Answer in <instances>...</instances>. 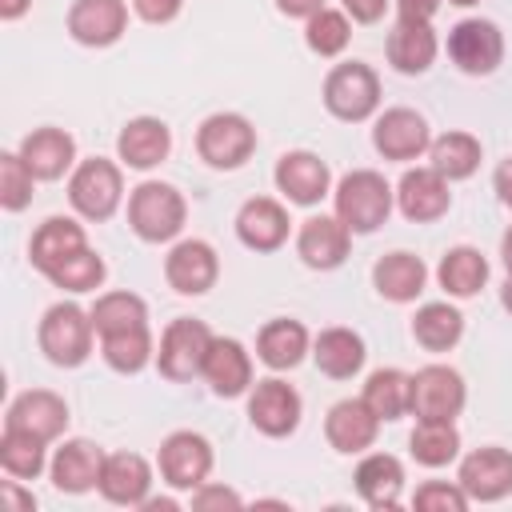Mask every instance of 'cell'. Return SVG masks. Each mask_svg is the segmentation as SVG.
Returning <instances> with one entry per match:
<instances>
[{
    "instance_id": "6da1fadb",
    "label": "cell",
    "mask_w": 512,
    "mask_h": 512,
    "mask_svg": "<svg viewBox=\"0 0 512 512\" xmlns=\"http://www.w3.org/2000/svg\"><path fill=\"white\" fill-rule=\"evenodd\" d=\"M392 188H388V180L380 176V172H372V168H356V172H348L340 184H336V192H332V200H336V216L348 224V232H356V236H368V232H376L384 220H388V212H392Z\"/></svg>"
},
{
    "instance_id": "7a4b0ae2",
    "label": "cell",
    "mask_w": 512,
    "mask_h": 512,
    "mask_svg": "<svg viewBox=\"0 0 512 512\" xmlns=\"http://www.w3.org/2000/svg\"><path fill=\"white\" fill-rule=\"evenodd\" d=\"M184 216H188L184 196L172 184H164V180H144L128 196V224L148 244H164V240L180 236Z\"/></svg>"
},
{
    "instance_id": "3957f363",
    "label": "cell",
    "mask_w": 512,
    "mask_h": 512,
    "mask_svg": "<svg viewBox=\"0 0 512 512\" xmlns=\"http://www.w3.org/2000/svg\"><path fill=\"white\" fill-rule=\"evenodd\" d=\"M92 312H84L80 304H52L40 320V352L56 364V368H80L92 356Z\"/></svg>"
},
{
    "instance_id": "277c9868",
    "label": "cell",
    "mask_w": 512,
    "mask_h": 512,
    "mask_svg": "<svg viewBox=\"0 0 512 512\" xmlns=\"http://www.w3.org/2000/svg\"><path fill=\"white\" fill-rule=\"evenodd\" d=\"M324 108L336 116V120H348V124H360L368 120L376 108H380V76L360 64V60H348V64H336L328 76H324Z\"/></svg>"
},
{
    "instance_id": "5b68a950",
    "label": "cell",
    "mask_w": 512,
    "mask_h": 512,
    "mask_svg": "<svg viewBox=\"0 0 512 512\" xmlns=\"http://www.w3.org/2000/svg\"><path fill=\"white\" fill-rule=\"evenodd\" d=\"M212 340H216V336L208 332L204 320L176 316V320L164 328V336H160V352H156V368H160V376H164V380H176V384L200 376Z\"/></svg>"
},
{
    "instance_id": "8992f818",
    "label": "cell",
    "mask_w": 512,
    "mask_h": 512,
    "mask_svg": "<svg viewBox=\"0 0 512 512\" xmlns=\"http://www.w3.org/2000/svg\"><path fill=\"white\" fill-rule=\"evenodd\" d=\"M68 200L84 220H108L124 200V180L112 160H80L68 176Z\"/></svg>"
},
{
    "instance_id": "52a82bcc",
    "label": "cell",
    "mask_w": 512,
    "mask_h": 512,
    "mask_svg": "<svg viewBox=\"0 0 512 512\" xmlns=\"http://www.w3.org/2000/svg\"><path fill=\"white\" fill-rule=\"evenodd\" d=\"M196 152L208 168H240L256 152V128L240 112H212L196 128Z\"/></svg>"
},
{
    "instance_id": "ba28073f",
    "label": "cell",
    "mask_w": 512,
    "mask_h": 512,
    "mask_svg": "<svg viewBox=\"0 0 512 512\" xmlns=\"http://www.w3.org/2000/svg\"><path fill=\"white\" fill-rule=\"evenodd\" d=\"M464 400H468L464 380L448 364H424L412 376V404H408V412L416 420H456Z\"/></svg>"
},
{
    "instance_id": "9c48e42d",
    "label": "cell",
    "mask_w": 512,
    "mask_h": 512,
    "mask_svg": "<svg viewBox=\"0 0 512 512\" xmlns=\"http://www.w3.org/2000/svg\"><path fill=\"white\" fill-rule=\"evenodd\" d=\"M156 464H160V476H164L168 488L192 492L212 472V444L200 432H188V428L184 432H172V436H164Z\"/></svg>"
},
{
    "instance_id": "30bf717a",
    "label": "cell",
    "mask_w": 512,
    "mask_h": 512,
    "mask_svg": "<svg viewBox=\"0 0 512 512\" xmlns=\"http://www.w3.org/2000/svg\"><path fill=\"white\" fill-rule=\"evenodd\" d=\"M448 56L468 76H488L504 60V32L492 20H460L448 32Z\"/></svg>"
},
{
    "instance_id": "8fae6325",
    "label": "cell",
    "mask_w": 512,
    "mask_h": 512,
    "mask_svg": "<svg viewBox=\"0 0 512 512\" xmlns=\"http://www.w3.org/2000/svg\"><path fill=\"white\" fill-rule=\"evenodd\" d=\"M248 420L256 432L264 436H292L296 424H300V392L276 376L268 380H256L248 388Z\"/></svg>"
},
{
    "instance_id": "7c38bea8",
    "label": "cell",
    "mask_w": 512,
    "mask_h": 512,
    "mask_svg": "<svg viewBox=\"0 0 512 512\" xmlns=\"http://www.w3.org/2000/svg\"><path fill=\"white\" fill-rule=\"evenodd\" d=\"M456 484L468 492V500H480V504L504 500L512 492V452L508 448H496V444L468 452L460 460Z\"/></svg>"
},
{
    "instance_id": "4fadbf2b",
    "label": "cell",
    "mask_w": 512,
    "mask_h": 512,
    "mask_svg": "<svg viewBox=\"0 0 512 512\" xmlns=\"http://www.w3.org/2000/svg\"><path fill=\"white\" fill-rule=\"evenodd\" d=\"M164 276L180 296H204L220 276L216 248L208 240H180L164 256Z\"/></svg>"
},
{
    "instance_id": "5bb4252c",
    "label": "cell",
    "mask_w": 512,
    "mask_h": 512,
    "mask_svg": "<svg viewBox=\"0 0 512 512\" xmlns=\"http://www.w3.org/2000/svg\"><path fill=\"white\" fill-rule=\"evenodd\" d=\"M372 144L384 160H416L428 152L432 136H428V120L412 108H388L376 128H372Z\"/></svg>"
},
{
    "instance_id": "9a60e30c",
    "label": "cell",
    "mask_w": 512,
    "mask_h": 512,
    "mask_svg": "<svg viewBox=\"0 0 512 512\" xmlns=\"http://www.w3.org/2000/svg\"><path fill=\"white\" fill-rule=\"evenodd\" d=\"M328 184H332V172H328V164H324L316 152L296 148V152H284V156L276 160V188H280L292 204H300V208L320 204V200L328 196Z\"/></svg>"
},
{
    "instance_id": "2e32d148",
    "label": "cell",
    "mask_w": 512,
    "mask_h": 512,
    "mask_svg": "<svg viewBox=\"0 0 512 512\" xmlns=\"http://www.w3.org/2000/svg\"><path fill=\"white\" fill-rule=\"evenodd\" d=\"M396 204L412 224H432L448 212L452 192H448V180L432 164L428 168H408L396 184Z\"/></svg>"
},
{
    "instance_id": "e0dca14e",
    "label": "cell",
    "mask_w": 512,
    "mask_h": 512,
    "mask_svg": "<svg viewBox=\"0 0 512 512\" xmlns=\"http://www.w3.org/2000/svg\"><path fill=\"white\" fill-rule=\"evenodd\" d=\"M128 8L124 0H76L68 8V32L84 48H108L124 36Z\"/></svg>"
},
{
    "instance_id": "ac0fdd59",
    "label": "cell",
    "mask_w": 512,
    "mask_h": 512,
    "mask_svg": "<svg viewBox=\"0 0 512 512\" xmlns=\"http://www.w3.org/2000/svg\"><path fill=\"white\" fill-rule=\"evenodd\" d=\"M348 244H352V232L340 216H308L296 232V256L320 272L340 268L348 256Z\"/></svg>"
},
{
    "instance_id": "d6986e66",
    "label": "cell",
    "mask_w": 512,
    "mask_h": 512,
    "mask_svg": "<svg viewBox=\"0 0 512 512\" xmlns=\"http://www.w3.org/2000/svg\"><path fill=\"white\" fill-rule=\"evenodd\" d=\"M96 488H100V496L108 504L144 508V500L152 492V468L136 452H112V456H104V472H100Z\"/></svg>"
},
{
    "instance_id": "ffe728a7",
    "label": "cell",
    "mask_w": 512,
    "mask_h": 512,
    "mask_svg": "<svg viewBox=\"0 0 512 512\" xmlns=\"http://www.w3.org/2000/svg\"><path fill=\"white\" fill-rule=\"evenodd\" d=\"M288 224L292 220H288L284 204L272 196H252L236 212V236L252 252H276L288 240Z\"/></svg>"
},
{
    "instance_id": "44dd1931",
    "label": "cell",
    "mask_w": 512,
    "mask_h": 512,
    "mask_svg": "<svg viewBox=\"0 0 512 512\" xmlns=\"http://www.w3.org/2000/svg\"><path fill=\"white\" fill-rule=\"evenodd\" d=\"M200 376H204L208 388H212L216 396H224V400L244 396V392L252 388V356H248V348H244L240 340L216 336L212 348H208V356H204V372H200Z\"/></svg>"
},
{
    "instance_id": "7402d4cb",
    "label": "cell",
    "mask_w": 512,
    "mask_h": 512,
    "mask_svg": "<svg viewBox=\"0 0 512 512\" xmlns=\"http://www.w3.org/2000/svg\"><path fill=\"white\" fill-rule=\"evenodd\" d=\"M4 428H20V432H32V436H40V440H56V436L68 428V404H64L56 392H48V388L20 392V396L8 404Z\"/></svg>"
},
{
    "instance_id": "603a6c76",
    "label": "cell",
    "mask_w": 512,
    "mask_h": 512,
    "mask_svg": "<svg viewBox=\"0 0 512 512\" xmlns=\"http://www.w3.org/2000/svg\"><path fill=\"white\" fill-rule=\"evenodd\" d=\"M376 432H380V416L364 404V400H340L328 408L324 416V436L336 452L344 456H356V452H368L376 444Z\"/></svg>"
},
{
    "instance_id": "cb8c5ba5",
    "label": "cell",
    "mask_w": 512,
    "mask_h": 512,
    "mask_svg": "<svg viewBox=\"0 0 512 512\" xmlns=\"http://www.w3.org/2000/svg\"><path fill=\"white\" fill-rule=\"evenodd\" d=\"M48 472H52V484L68 496L92 492L100 484V472H104V452L92 440H64L56 448Z\"/></svg>"
},
{
    "instance_id": "d4e9b609",
    "label": "cell",
    "mask_w": 512,
    "mask_h": 512,
    "mask_svg": "<svg viewBox=\"0 0 512 512\" xmlns=\"http://www.w3.org/2000/svg\"><path fill=\"white\" fill-rule=\"evenodd\" d=\"M116 152H120V160H124L128 168L148 172V168H156V164L172 152V132H168V124L156 120V116H136V120H128V124L120 128Z\"/></svg>"
},
{
    "instance_id": "484cf974",
    "label": "cell",
    "mask_w": 512,
    "mask_h": 512,
    "mask_svg": "<svg viewBox=\"0 0 512 512\" xmlns=\"http://www.w3.org/2000/svg\"><path fill=\"white\" fill-rule=\"evenodd\" d=\"M80 248H88V236L76 220L68 216H48L36 232H32V244H28V260L36 272L52 276L68 256H76Z\"/></svg>"
},
{
    "instance_id": "4316f807",
    "label": "cell",
    "mask_w": 512,
    "mask_h": 512,
    "mask_svg": "<svg viewBox=\"0 0 512 512\" xmlns=\"http://www.w3.org/2000/svg\"><path fill=\"white\" fill-rule=\"evenodd\" d=\"M436 48H440V44H436V32H432V24H424V20H396L392 32H388V44H384L388 64H392L396 72H404V76L428 72L432 60H436Z\"/></svg>"
},
{
    "instance_id": "83f0119b",
    "label": "cell",
    "mask_w": 512,
    "mask_h": 512,
    "mask_svg": "<svg viewBox=\"0 0 512 512\" xmlns=\"http://www.w3.org/2000/svg\"><path fill=\"white\" fill-rule=\"evenodd\" d=\"M356 492L368 508H396L404 492V464L392 452H368L356 464Z\"/></svg>"
},
{
    "instance_id": "f1b7e54d",
    "label": "cell",
    "mask_w": 512,
    "mask_h": 512,
    "mask_svg": "<svg viewBox=\"0 0 512 512\" xmlns=\"http://www.w3.org/2000/svg\"><path fill=\"white\" fill-rule=\"evenodd\" d=\"M20 156L36 180H60L76 160V140L64 128H36L20 140Z\"/></svg>"
},
{
    "instance_id": "f546056e",
    "label": "cell",
    "mask_w": 512,
    "mask_h": 512,
    "mask_svg": "<svg viewBox=\"0 0 512 512\" xmlns=\"http://www.w3.org/2000/svg\"><path fill=\"white\" fill-rule=\"evenodd\" d=\"M372 284H376V292H380L384 300H392V304H408V300H416V296L424 292V284H428V268H424V260L412 256V252H388V256L376 260V268H372Z\"/></svg>"
},
{
    "instance_id": "4dcf8cb0",
    "label": "cell",
    "mask_w": 512,
    "mask_h": 512,
    "mask_svg": "<svg viewBox=\"0 0 512 512\" xmlns=\"http://www.w3.org/2000/svg\"><path fill=\"white\" fill-rule=\"evenodd\" d=\"M364 340L352 328H324L312 340V360L328 380H352L364 368Z\"/></svg>"
},
{
    "instance_id": "1f68e13d",
    "label": "cell",
    "mask_w": 512,
    "mask_h": 512,
    "mask_svg": "<svg viewBox=\"0 0 512 512\" xmlns=\"http://www.w3.org/2000/svg\"><path fill=\"white\" fill-rule=\"evenodd\" d=\"M256 356L272 372L296 368L308 356V328L300 320H268L260 328V336H256Z\"/></svg>"
},
{
    "instance_id": "d6a6232c",
    "label": "cell",
    "mask_w": 512,
    "mask_h": 512,
    "mask_svg": "<svg viewBox=\"0 0 512 512\" xmlns=\"http://www.w3.org/2000/svg\"><path fill=\"white\" fill-rule=\"evenodd\" d=\"M412 336H416V344L428 348V352H448V348H456L460 336H464V316H460L452 304H444V300L420 304L416 316H412Z\"/></svg>"
},
{
    "instance_id": "836d02e7",
    "label": "cell",
    "mask_w": 512,
    "mask_h": 512,
    "mask_svg": "<svg viewBox=\"0 0 512 512\" xmlns=\"http://www.w3.org/2000/svg\"><path fill=\"white\" fill-rule=\"evenodd\" d=\"M436 280H440V288H444L448 296L468 300V296H476V292L484 288V280H488V260H484L476 248H468V244L448 248L444 260H440V268H436Z\"/></svg>"
},
{
    "instance_id": "e575fe53",
    "label": "cell",
    "mask_w": 512,
    "mask_h": 512,
    "mask_svg": "<svg viewBox=\"0 0 512 512\" xmlns=\"http://www.w3.org/2000/svg\"><path fill=\"white\" fill-rule=\"evenodd\" d=\"M360 400L380 416V424L384 420H400L408 412V404H412V376L400 372V368H376L364 380Z\"/></svg>"
},
{
    "instance_id": "d590c367",
    "label": "cell",
    "mask_w": 512,
    "mask_h": 512,
    "mask_svg": "<svg viewBox=\"0 0 512 512\" xmlns=\"http://www.w3.org/2000/svg\"><path fill=\"white\" fill-rule=\"evenodd\" d=\"M408 452L424 468H444L460 456V432L452 420H416L408 436Z\"/></svg>"
},
{
    "instance_id": "8d00e7d4",
    "label": "cell",
    "mask_w": 512,
    "mask_h": 512,
    "mask_svg": "<svg viewBox=\"0 0 512 512\" xmlns=\"http://www.w3.org/2000/svg\"><path fill=\"white\" fill-rule=\"evenodd\" d=\"M428 160L432 168L452 184V180H468L480 168V140L468 132H444L428 144Z\"/></svg>"
},
{
    "instance_id": "74e56055",
    "label": "cell",
    "mask_w": 512,
    "mask_h": 512,
    "mask_svg": "<svg viewBox=\"0 0 512 512\" xmlns=\"http://www.w3.org/2000/svg\"><path fill=\"white\" fill-rule=\"evenodd\" d=\"M92 328H96V336H116V332L148 328V304L136 292H104L92 304Z\"/></svg>"
},
{
    "instance_id": "f35d334b",
    "label": "cell",
    "mask_w": 512,
    "mask_h": 512,
    "mask_svg": "<svg viewBox=\"0 0 512 512\" xmlns=\"http://www.w3.org/2000/svg\"><path fill=\"white\" fill-rule=\"evenodd\" d=\"M44 444H48V440H40V436H32V432L4 428V436H0V468H4L8 476H16V480H36V476L44 472V464H48Z\"/></svg>"
},
{
    "instance_id": "ab89813d",
    "label": "cell",
    "mask_w": 512,
    "mask_h": 512,
    "mask_svg": "<svg viewBox=\"0 0 512 512\" xmlns=\"http://www.w3.org/2000/svg\"><path fill=\"white\" fill-rule=\"evenodd\" d=\"M100 356L112 372H140L152 360V336L148 328H132V332H116V336H100Z\"/></svg>"
},
{
    "instance_id": "60d3db41",
    "label": "cell",
    "mask_w": 512,
    "mask_h": 512,
    "mask_svg": "<svg viewBox=\"0 0 512 512\" xmlns=\"http://www.w3.org/2000/svg\"><path fill=\"white\" fill-rule=\"evenodd\" d=\"M352 40V24H348V12H336V8H320L316 16H308L304 24V44L316 52V56H340Z\"/></svg>"
},
{
    "instance_id": "b9f144b4",
    "label": "cell",
    "mask_w": 512,
    "mask_h": 512,
    "mask_svg": "<svg viewBox=\"0 0 512 512\" xmlns=\"http://www.w3.org/2000/svg\"><path fill=\"white\" fill-rule=\"evenodd\" d=\"M104 260L92 252V248H80L76 256H68L48 280L56 284V288H64V292H96L100 284H104Z\"/></svg>"
},
{
    "instance_id": "7bdbcfd3",
    "label": "cell",
    "mask_w": 512,
    "mask_h": 512,
    "mask_svg": "<svg viewBox=\"0 0 512 512\" xmlns=\"http://www.w3.org/2000/svg\"><path fill=\"white\" fill-rule=\"evenodd\" d=\"M32 168L24 164L20 152H4L0 156V204L8 212H20L28 200H32Z\"/></svg>"
},
{
    "instance_id": "ee69618b",
    "label": "cell",
    "mask_w": 512,
    "mask_h": 512,
    "mask_svg": "<svg viewBox=\"0 0 512 512\" xmlns=\"http://www.w3.org/2000/svg\"><path fill=\"white\" fill-rule=\"evenodd\" d=\"M412 508H420V512H464L468 492L460 484H448V480H424L412 496Z\"/></svg>"
},
{
    "instance_id": "f6af8a7d",
    "label": "cell",
    "mask_w": 512,
    "mask_h": 512,
    "mask_svg": "<svg viewBox=\"0 0 512 512\" xmlns=\"http://www.w3.org/2000/svg\"><path fill=\"white\" fill-rule=\"evenodd\" d=\"M244 500H240V492H232V488H224V484H200V488H192V508L196 512H224V508H240Z\"/></svg>"
},
{
    "instance_id": "bcb514c9",
    "label": "cell",
    "mask_w": 512,
    "mask_h": 512,
    "mask_svg": "<svg viewBox=\"0 0 512 512\" xmlns=\"http://www.w3.org/2000/svg\"><path fill=\"white\" fill-rule=\"evenodd\" d=\"M132 8H136V16L148 20V24H168V20L180 16L184 0H132Z\"/></svg>"
},
{
    "instance_id": "7dc6e473",
    "label": "cell",
    "mask_w": 512,
    "mask_h": 512,
    "mask_svg": "<svg viewBox=\"0 0 512 512\" xmlns=\"http://www.w3.org/2000/svg\"><path fill=\"white\" fill-rule=\"evenodd\" d=\"M436 12H440V0H396V20H424V24H432Z\"/></svg>"
},
{
    "instance_id": "c3c4849f",
    "label": "cell",
    "mask_w": 512,
    "mask_h": 512,
    "mask_svg": "<svg viewBox=\"0 0 512 512\" xmlns=\"http://www.w3.org/2000/svg\"><path fill=\"white\" fill-rule=\"evenodd\" d=\"M340 4L356 24H376L384 16V8H388V0H340Z\"/></svg>"
},
{
    "instance_id": "681fc988",
    "label": "cell",
    "mask_w": 512,
    "mask_h": 512,
    "mask_svg": "<svg viewBox=\"0 0 512 512\" xmlns=\"http://www.w3.org/2000/svg\"><path fill=\"white\" fill-rule=\"evenodd\" d=\"M276 8L284 16H292V20H308V16H316L324 8V0H276Z\"/></svg>"
},
{
    "instance_id": "f907efd6",
    "label": "cell",
    "mask_w": 512,
    "mask_h": 512,
    "mask_svg": "<svg viewBox=\"0 0 512 512\" xmlns=\"http://www.w3.org/2000/svg\"><path fill=\"white\" fill-rule=\"evenodd\" d=\"M492 188H496L500 204L512 208V160H500V168L492 172Z\"/></svg>"
},
{
    "instance_id": "816d5d0a",
    "label": "cell",
    "mask_w": 512,
    "mask_h": 512,
    "mask_svg": "<svg viewBox=\"0 0 512 512\" xmlns=\"http://www.w3.org/2000/svg\"><path fill=\"white\" fill-rule=\"evenodd\" d=\"M0 496H4L12 508H20V512H32V508H36V496H32V492H20V488H16V476L0 484Z\"/></svg>"
},
{
    "instance_id": "f5cc1de1",
    "label": "cell",
    "mask_w": 512,
    "mask_h": 512,
    "mask_svg": "<svg viewBox=\"0 0 512 512\" xmlns=\"http://www.w3.org/2000/svg\"><path fill=\"white\" fill-rule=\"evenodd\" d=\"M28 4H32V0H0V16H4V20H20V16L28 12Z\"/></svg>"
},
{
    "instance_id": "db71d44e",
    "label": "cell",
    "mask_w": 512,
    "mask_h": 512,
    "mask_svg": "<svg viewBox=\"0 0 512 512\" xmlns=\"http://www.w3.org/2000/svg\"><path fill=\"white\" fill-rule=\"evenodd\" d=\"M500 256H504V268L512 272V228L504 232V240H500Z\"/></svg>"
},
{
    "instance_id": "11a10c76",
    "label": "cell",
    "mask_w": 512,
    "mask_h": 512,
    "mask_svg": "<svg viewBox=\"0 0 512 512\" xmlns=\"http://www.w3.org/2000/svg\"><path fill=\"white\" fill-rule=\"evenodd\" d=\"M500 300H504V308L512 312V272H508V280H504V288H500Z\"/></svg>"
},
{
    "instance_id": "9f6ffc18",
    "label": "cell",
    "mask_w": 512,
    "mask_h": 512,
    "mask_svg": "<svg viewBox=\"0 0 512 512\" xmlns=\"http://www.w3.org/2000/svg\"><path fill=\"white\" fill-rule=\"evenodd\" d=\"M448 4H460V8H468V4H476V0H448Z\"/></svg>"
}]
</instances>
